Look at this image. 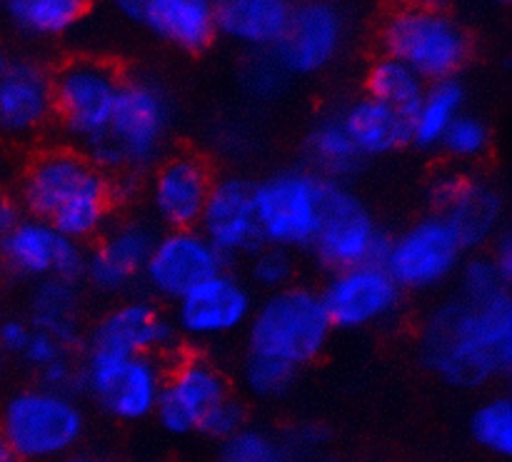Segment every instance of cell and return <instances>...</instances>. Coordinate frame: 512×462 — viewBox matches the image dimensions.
Returning a JSON list of instances; mask_svg holds the SVG:
<instances>
[{
	"label": "cell",
	"mask_w": 512,
	"mask_h": 462,
	"mask_svg": "<svg viewBox=\"0 0 512 462\" xmlns=\"http://www.w3.org/2000/svg\"><path fill=\"white\" fill-rule=\"evenodd\" d=\"M403 293L383 263H365L330 273L320 298L333 330H365L393 318Z\"/></svg>",
	"instance_id": "4fadbf2b"
},
{
	"label": "cell",
	"mask_w": 512,
	"mask_h": 462,
	"mask_svg": "<svg viewBox=\"0 0 512 462\" xmlns=\"http://www.w3.org/2000/svg\"><path fill=\"white\" fill-rule=\"evenodd\" d=\"M83 393L120 423L153 418L165 368L158 355H118L83 348Z\"/></svg>",
	"instance_id": "ba28073f"
},
{
	"label": "cell",
	"mask_w": 512,
	"mask_h": 462,
	"mask_svg": "<svg viewBox=\"0 0 512 462\" xmlns=\"http://www.w3.org/2000/svg\"><path fill=\"white\" fill-rule=\"evenodd\" d=\"M53 118V83L35 63H10L0 78V128L28 135Z\"/></svg>",
	"instance_id": "603a6c76"
},
{
	"label": "cell",
	"mask_w": 512,
	"mask_h": 462,
	"mask_svg": "<svg viewBox=\"0 0 512 462\" xmlns=\"http://www.w3.org/2000/svg\"><path fill=\"white\" fill-rule=\"evenodd\" d=\"M300 370L288 368L275 360L245 355L243 363V385L253 398L258 400H280L293 390Z\"/></svg>",
	"instance_id": "e575fe53"
},
{
	"label": "cell",
	"mask_w": 512,
	"mask_h": 462,
	"mask_svg": "<svg viewBox=\"0 0 512 462\" xmlns=\"http://www.w3.org/2000/svg\"><path fill=\"white\" fill-rule=\"evenodd\" d=\"M390 235L345 183L328 180L323 223L315 235L313 255L328 273L365 263H383Z\"/></svg>",
	"instance_id": "30bf717a"
},
{
	"label": "cell",
	"mask_w": 512,
	"mask_h": 462,
	"mask_svg": "<svg viewBox=\"0 0 512 462\" xmlns=\"http://www.w3.org/2000/svg\"><path fill=\"white\" fill-rule=\"evenodd\" d=\"M305 158H308V170L335 183L353 178L365 160L355 148L340 115L318 120L310 128L308 140H305Z\"/></svg>",
	"instance_id": "83f0119b"
},
{
	"label": "cell",
	"mask_w": 512,
	"mask_h": 462,
	"mask_svg": "<svg viewBox=\"0 0 512 462\" xmlns=\"http://www.w3.org/2000/svg\"><path fill=\"white\" fill-rule=\"evenodd\" d=\"M170 130V105L163 90L143 78H123L113 118L103 138L85 145L95 168L115 175H143L163 158Z\"/></svg>",
	"instance_id": "277c9868"
},
{
	"label": "cell",
	"mask_w": 512,
	"mask_h": 462,
	"mask_svg": "<svg viewBox=\"0 0 512 462\" xmlns=\"http://www.w3.org/2000/svg\"><path fill=\"white\" fill-rule=\"evenodd\" d=\"M340 120L363 158L398 153V150L413 145L410 115L400 113L370 95L353 100L340 113Z\"/></svg>",
	"instance_id": "484cf974"
},
{
	"label": "cell",
	"mask_w": 512,
	"mask_h": 462,
	"mask_svg": "<svg viewBox=\"0 0 512 462\" xmlns=\"http://www.w3.org/2000/svg\"><path fill=\"white\" fill-rule=\"evenodd\" d=\"M88 418L78 395L35 383L0 408V433L23 462H60L83 443Z\"/></svg>",
	"instance_id": "8992f818"
},
{
	"label": "cell",
	"mask_w": 512,
	"mask_h": 462,
	"mask_svg": "<svg viewBox=\"0 0 512 462\" xmlns=\"http://www.w3.org/2000/svg\"><path fill=\"white\" fill-rule=\"evenodd\" d=\"M0 368H3V350H0Z\"/></svg>",
	"instance_id": "c3c4849f"
},
{
	"label": "cell",
	"mask_w": 512,
	"mask_h": 462,
	"mask_svg": "<svg viewBox=\"0 0 512 462\" xmlns=\"http://www.w3.org/2000/svg\"><path fill=\"white\" fill-rule=\"evenodd\" d=\"M440 148L455 160H478L490 148V128L478 115L460 113L445 130Z\"/></svg>",
	"instance_id": "d590c367"
},
{
	"label": "cell",
	"mask_w": 512,
	"mask_h": 462,
	"mask_svg": "<svg viewBox=\"0 0 512 462\" xmlns=\"http://www.w3.org/2000/svg\"><path fill=\"white\" fill-rule=\"evenodd\" d=\"M383 55L410 65L425 83L458 78L473 53L468 28L443 5L398 0L380 23Z\"/></svg>",
	"instance_id": "3957f363"
},
{
	"label": "cell",
	"mask_w": 512,
	"mask_h": 462,
	"mask_svg": "<svg viewBox=\"0 0 512 462\" xmlns=\"http://www.w3.org/2000/svg\"><path fill=\"white\" fill-rule=\"evenodd\" d=\"M70 353H78V350L65 348V345L60 343L55 335L45 333V330H40V328H33L28 345H25V350L20 353V358H23L25 363L35 370V373H40V370H45L48 365H53L55 360L65 358V355H70Z\"/></svg>",
	"instance_id": "ab89813d"
},
{
	"label": "cell",
	"mask_w": 512,
	"mask_h": 462,
	"mask_svg": "<svg viewBox=\"0 0 512 462\" xmlns=\"http://www.w3.org/2000/svg\"><path fill=\"white\" fill-rule=\"evenodd\" d=\"M135 20L185 53H200L218 35L215 0H140Z\"/></svg>",
	"instance_id": "cb8c5ba5"
},
{
	"label": "cell",
	"mask_w": 512,
	"mask_h": 462,
	"mask_svg": "<svg viewBox=\"0 0 512 462\" xmlns=\"http://www.w3.org/2000/svg\"><path fill=\"white\" fill-rule=\"evenodd\" d=\"M245 425H250L248 423V408H245L243 400L233 393L230 398H225L223 403L213 410V413L208 415V420H205L198 435H205V438L225 443V440L233 438L235 433H240Z\"/></svg>",
	"instance_id": "74e56055"
},
{
	"label": "cell",
	"mask_w": 512,
	"mask_h": 462,
	"mask_svg": "<svg viewBox=\"0 0 512 462\" xmlns=\"http://www.w3.org/2000/svg\"><path fill=\"white\" fill-rule=\"evenodd\" d=\"M328 180L308 168L280 170L255 183L263 245L283 250H310L325 210Z\"/></svg>",
	"instance_id": "52a82bcc"
},
{
	"label": "cell",
	"mask_w": 512,
	"mask_h": 462,
	"mask_svg": "<svg viewBox=\"0 0 512 462\" xmlns=\"http://www.w3.org/2000/svg\"><path fill=\"white\" fill-rule=\"evenodd\" d=\"M463 105L465 88L458 78L428 83L423 100H420L413 118H410L413 145H418V148H440L445 130L463 113Z\"/></svg>",
	"instance_id": "f1b7e54d"
},
{
	"label": "cell",
	"mask_w": 512,
	"mask_h": 462,
	"mask_svg": "<svg viewBox=\"0 0 512 462\" xmlns=\"http://www.w3.org/2000/svg\"><path fill=\"white\" fill-rule=\"evenodd\" d=\"M245 333L248 355L303 370L328 348L333 325L320 290L293 283L265 295L263 303L253 308Z\"/></svg>",
	"instance_id": "5b68a950"
},
{
	"label": "cell",
	"mask_w": 512,
	"mask_h": 462,
	"mask_svg": "<svg viewBox=\"0 0 512 462\" xmlns=\"http://www.w3.org/2000/svg\"><path fill=\"white\" fill-rule=\"evenodd\" d=\"M218 462H305L285 433L245 425L240 433L220 443Z\"/></svg>",
	"instance_id": "1f68e13d"
},
{
	"label": "cell",
	"mask_w": 512,
	"mask_h": 462,
	"mask_svg": "<svg viewBox=\"0 0 512 462\" xmlns=\"http://www.w3.org/2000/svg\"><path fill=\"white\" fill-rule=\"evenodd\" d=\"M500 3H510V0H500Z\"/></svg>",
	"instance_id": "681fc988"
},
{
	"label": "cell",
	"mask_w": 512,
	"mask_h": 462,
	"mask_svg": "<svg viewBox=\"0 0 512 462\" xmlns=\"http://www.w3.org/2000/svg\"><path fill=\"white\" fill-rule=\"evenodd\" d=\"M420 353L430 373L453 388L480 390L503 378L512 365V300L440 303L425 318Z\"/></svg>",
	"instance_id": "6da1fadb"
},
{
	"label": "cell",
	"mask_w": 512,
	"mask_h": 462,
	"mask_svg": "<svg viewBox=\"0 0 512 462\" xmlns=\"http://www.w3.org/2000/svg\"><path fill=\"white\" fill-rule=\"evenodd\" d=\"M428 3H438V5H443V0H428Z\"/></svg>",
	"instance_id": "7dc6e473"
},
{
	"label": "cell",
	"mask_w": 512,
	"mask_h": 462,
	"mask_svg": "<svg viewBox=\"0 0 512 462\" xmlns=\"http://www.w3.org/2000/svg\"><path fill=\"white\" fill-rule=\"evenodd\" d=\"M23 215L25 213L18 200L10 198V195H0V240L23 220Z\"/></svg>",
	"instance_id": "b9f144b4"
},
{
	"label": "cell",
	"mask_w": 512,
	"mask_h": 462,
	"mask_svg": "<svg viewBox=\"0 0 512 462\" xmlns=\"http://www.w3.org/2000/svg\"><path fill=\"white\" fill-rule=\"evenodd\" d=\"M155 230L140 220L108 225L93 248L85 250L83 280L103 293H123L143 278L145 260L155 243Z\"/></svg>",
	"instance_id": "7402d4cb"
},
{
	"label": "cell",
	"mask_w": 512,
	"mask_h": 462,
	"mask_svg": "<svg viewBox=\"0 0 512 462\" xmlns=\"http://www.w3.org/2000/svg\"><path fill=\"white\" fill-rule=\"evenodd\" d=\"M460 300L468 305H490L510 298L512 280L500 270L490 253H468L458 270Z\"/></svg>",
	"instance_id": "d6a6232c"
},
{
	"label": "cell",
	"mask_w": 512,
	"mask_h": 462,
	"mask_svg": "<svg viewBox=\"0 0 512 462\" xmlns=\"http://www.w3.org/2000/svg\"><path fill=\"white\" fill-rule=\"evenodd\" d=\"M433 205V213L453 225L468 253L485 248L503 233V195L475 175L448 173L435 180Z\"/></svg>",
	"instance_id": "ac0fdd59"
},
{
	"label": "cell",
	"mask_w": 512,
	"mask_h": 462,
	"mask_svg": "<svg viewBox=\"0 0 512 462\" xmlns=\"http://www.w3.org/2000/svg\"><path fill=\"white\" fill-rule=\"evenodd\" d=\"M233 395L230 380L213 360L185 355L165 368L163 388L153 418L170 435L200 433L208 415Z\"/></svg>",
	"instance_id": "7c38bea8"
},
{
	"label": "cell",
	"mask_w": 512,
	"mask_h": 462,
	"mask_svg": "<svg viewBox=\"0 0 512 462\" xmlns=\"http://www.w3.org/2000/svg\"><path fill=\"white\" fill-rule=\"evenodd\" d=\"M285 75H288V70L280 65V60L275 58L273 50H263V53L255 55L248 63V68H245V85H248L253 95L270 98V95H275L283 88Z\"/></svg>",
	"instance_id": "f35d334b"
},
{
	"label": "cell",
	"mask_w": 512,
	"mask_h": 462,
	"mask_svg": "<svg viewBox=\"0 0 512 462\" xmlns=\"http://www.w3.org/2000/svg\"><path fill=\"white\" fill-rule=\"evenodd\" d=\"M198 230L223 255H250L263 245L258 210H255V183L243 175H223L215 180Z\"/></svg>",
	"instance_id": "d6986e66"
},
{
	"label": "cell",
	"mask_w": 512,
	"mask_h": 462,
	"mask_svg": "<svg viewBox=\"0 0 512 462\" xmlns=\"http://www.w3.org/2000/svg\"><path fill=\"white\" fill-rule=\"evenodd\" d=\"M475 443L498 458L512 455V403L508 395H493L475 408L470 418Z\"/></svg>",
	"instance_id": "836d02e7"
},
{
	"label": "cell",
	"mask_w": 512,
	"mask_h": 462,
	"mask_svg": "<svg viewBox=\"0 0 512 462\" xmlns=\"http://www.w3.org/2000/svg\"><path fill=\"white\" fill-rule=\"evenodd\" d=\"M15 200L25 215L45 220L83 245L103 235L118 208L113 178L73 148L35 155L20 175Z\"/></svg>",
	"instance_id": "7a4b0ae2"
},
{
	"label": "cell",
	"mask_w": 512,
	"mask_h": 462,
	"mask_svg": "<svg viewBox=\"0 0 512 462\" xmlns=\"http://www.w3.org/2000/svg\"><path fill=\"white\" fill-rule=\"evenodd\" d=\"M253 308L248 283L225 268L175 303L173 325L178 335L205 343L243 330Z\"/></svg>",
	"instance_id": "e0dca14e"
},
{
	"label": "cell",
	"mask_w": 512,
	"mask_h": 462,
	"mask_svg": "<svg viewBox=\"0 0 512 462\" xmlns=\"http://www.w3.org/2000/svg\"><path fill=\"white\" fill-rule=\"evenodd\" d=\"M33 325L28 318H8L0 323V350L10 355H20L28 345Z\"/></svg>",
	"instance_id": "60d3db41"
},
{
	"label": "cell",
	"mask_w": 512,
	"mask_h": 462,
	"mask_svg": "<svg viewBox=\"0 0 512 462\" xmlns=\"http://www.w3.org/2000/svg\"><path fill=\"white\" fill-rule=\"evenodd\" d=\"M113 5H118L120 10H123L125 15H130V18H135V13H138V5L140 0H110Z\"/></svg>",
	"instance_id": "ee69618b"
},
{
	"label": "cell",
	"mask_w": 512,
	"mask_h": 462,
	"mask_svg": "<svg viewBox=\"0 0 512 462\" xmlns=\"http://www.w3.org/2000/svg\"><path fill=\"white\" fill-rule=\"evenodd\" d=\"M178 340L173 318L153 300L133 298L113 305L90 330L85 348L108 350L118 355H158Z\"/></svg>",
	"instance_id": "ffe728a7"
},
{
	"label": "cell",
	"mask_w": 512,
	"mask_h": 462,
	"mask_svg": "<svg viewBox=\"0 0 512 462\" xmlns=\"http://www.w3.org/2000/svg\"><path fill=\"white\" fill-rule=\"evenodd\" d=\"M228 260L208 243L198 228L165 230L155 235L143 268V283L160 300L178 303L215 273L225 270Z\"/></svg>",
	"instance_id": "5bb4252c"
},
{
	"label": "cell",
	"mask_w": 512,
	"mask_h": 462,
	"mask_svg": "<svg viewBox=\"0 0 512 462\" xmlns=\"http://www.w3.org/2000/svg\"><path fill=\"white\" fill-rule=\"evenodd\" d=\"M250 278L258 288L275 293L295 280V260L290 250L275 248V245H260L250 253Z\"/></svg>",
	"instance_id": "8d00e7d4"
},
{
	"label": "cell",
	"mask_w": 512,
	"mask_h": 462,
	"mask_svg": "<svg viewBox=\"0 0 512 462\" xmlns=\"http://www.w3.org/2000/svg\"><path fill=\"white\" fill-rule=\"evenodd\" d=\"M215 175L208 158L190 150L163 155L150 168L148 198L155 218L168 230L198 228L205 203L213 190Z\"/></svg>",
	"instance_id": "2e32d148"
},
{
	"label": "cell",
	"mask_w": 512,
	"mask_h": 462,
	"mask_svg": "<svg viewBox=\"0 0 512 462\" xmlns=\"http://www.w3.org/2000/svg\"><path fill=\"white\" fill-rule=\"evenodd\" d=\"M0 462H23L18 458V455H15V450L10 448L3 433H0Z\"/></svg>",
	"instance_id": "7bdbcfd3"
},
{
	"label": "cell",
	"mask_w": 512,
	"mask_h": 462,
	"mask_svg": "<svg viewBox=\"0 0 512 462\" xmlns=\"http://www.w3.org/2000/svg\"><path fill=\"white\" fill-rule=\"evenodd\" d=\"M53 83V118L70 138L90 145L103 138L118 103L120 78L110 63L95 58H78L50 75Z\"/></svg>",
	"instance_id": "9c48e42d"
},
{
	"label": "cell",
	"mask_w": 512,
	"mask_h": 462,
	"mask_svg": "<svg viewBox=\"0 0 512 462\" xmlns=\"http://www.w3.org/2000/svg\"><path fill=\"white\" fill-rule=\"evenodd\" d=\"M30 325L55 335L65 348L80 350V280H40L30 300Z\"/></svg>",
	"instance_id": "4316f807"
},
{
	"label": "cell",
	"mask_w": 512,
	"mask_h": 462,
	"mask_svg": "<svg viewBox=\"0 0 512 462\" xmlns=\"http://www.w3.org/2000/svg\"><path fill=\"white\" fill-rule=\"evenodd\" d=\"M293 15L290 0H215V28L235 43L273 50Z\"/></svg>",
	"instance_id": "d4e9b609"
},
{
	"label": "cell",
	"mask_w": 512,
	"mask_h": 462,
	"mask_svg": "<svg viewBox=\"0 0 512 462\" xmlns=\"http://www.w3.org/2000/svg\"><path fill=\"white\" fill-rule=\"evenodd\" d=\"M345 38L340 10L325 0L293 5V15L273 53L288 73H318L333 63Z\"/></svg>",
	"instance_id": "44dd1931"
},
{
	"label": "cell",
	"mask_w": 512,
	"mask_h": 462,
	"mask_svg": "<svg viewBox=\"0 0 512 462\" xmlns=\"http://www.w3.org/2000/svg\"><path fill=\"white\" fill-rule=\"evenodd\" d=\"M85 245L70 240L45 220L23 215L0 240V268L23 280H83Z\"/></svg>",
	"instance_id": "9a60e30c"
},
{
	"label": "cell",
	"mask_w": 512,
	"mask_h": 462,
	"mask_svg": "<svg viewBox=\"0 0 512 462\" xmlns=\"http://www.w3.org/2000/svg\"><path fill=\"white\" fill-rule=\"evenodd\" d=\"M425 88H428V83L410 65L400 63L390 55H380L370 65L368 78H365V90H368L365 95L410 115V118L423 100Z\"/></svg>",
	"instance_id": "f546056e"
},
{
	"label": "cell",
	"mask_w": 512,
	"mask_h": 462,
	"mask_svg": "<svg viewBox=\"0 0 512 462\" xmlns=\"http://www.w3.org/2000/svg\"><path fill=\"white\" fill-rule=\"evenodd\" d=\"M60 462H110L105 458H98V455H85V453H73L68 458H63Z\"/></svg>",
	"instance_id": "f6af8a7d"
},
{
	"label": "cell",
	"mask_w": 512,
	"mask_h": 462,
	"mask_svg": "<svg viewBox=\"0 0 512 462\" xmlns=\"http://www.w3.org/2000/svg\"><path fill=\"white\" fill-rule=\"evenodd\" d=\"M465 255L453 225L428 213L388 240L383 265L403 290H433L458 275Z\"/></svg>",
	"instance_id": "8fae6325"
},
{
	"label": "cell",
	"mask_w": 512,
	"mask_h": 462,
	"mask_svg": "<svg viewBox=\"0 0 512 462\" xmlns=\"http://www.w3.org/2000/svg\"><path fill=\"white\" fill-rule=\"evenodd\" d=\"M0 8L33 35H63L85 18L90 0H5Z\"/></svg>",
	"instance_id": "4dcf8cb0"
},
{
	"label": "cell",
	"mask_w": 512,
	"mask_h": 462,
	"mask_svg": "<svg viewBox=\"0 0 512 462\" xmlns=\"http://www.w3.org/2000/svg\"><path fill=\"white\" fill-rule=\"evenodd\" d=\"M8 65H10L8 55H5L3 50H0V78H3V73H5V70H8Z\"/></svg>",
	"instance_id": "bcb514c9"
}]
</instances>
